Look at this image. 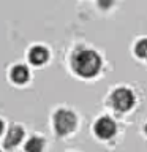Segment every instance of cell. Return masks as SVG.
<instances>
[{
    "mask_svg": "<svg viewBox=\"0 0 147 152\" xmlns=\"http://www.w3.org/2000/svg\"><path fill=\"white\" fill-rule=\"evenodd\" d=\"M71 66L76 75L82 78H93L101 68V57L92 49L78 48L71 56Z\"/></svg>",
    "mask_w": 147,
    "mask_h": 152,
    "instance_id": "1",
    "label": "cell"
},
{
    "mask_svg": "<svg viewBox=\"0 0 147 152\" xmlns=\"http://www.w3.org/2000/svg\"><path fill=\"white\" fill-rule=\"evenodd\" d=\"M109 103L111 106L119 113H127L130 111L135 104V95L130 89L127 87H120V89H116L109 98Z\"/></svg>",
    "mask_w": 147,
    "mask_h": 152,
    "instance_id": "2",
    "label": "cell"
},
{
    "mask_svg": "<svg viewBox=\"0 0 147 152\" xmlns=\"http://www.w3.org/2000/svg\"><path fill=\"white\" fill-rule=\"evenodd\" d=\"M76 127V116L68 109H59L54 116V128L57 135H68Z\"/></svg>",
    "mask_w": 147,
    "mask_h": 152,
    "instance_id": "3",
    "label": "cell"
},
{
    "mask_svg": "<svg viewBox=\"0 0 147 152\" xmlns=\"http://www.w3.org/2000/svg\"><path fill=\"white\" fill-rule=\"evenodd\" d=\"M116 132H117V125L111 117H101L97 121V124H95V133H97V136H100L101 140H109V138H112L116 135Z\"/></svg>",
    "mask_w": 147,
    "mask_h": 152,
    "instance_id": "4",
    "label": "cell"
},
{
    "mask_svg": "<svg viewBox=\"0 0 147 152\" xmlns=\"http://www.w3.org/2000/svg\"><path fill=\"white\" fill-rule=\"evenodd\" d=\"M24 138V130L21 127H17V125H14V127H11L8 130V133H7V136H5V147L7 149H13V147H16L19 142H21V140Z\"/></svg>",
    "mask_w": 147,
    "mask_h": 152,
    "instance_id": "5",
    "label": "cell"
},
{
    "mask_svg": "<svg viewBox=\"0 0 147 152\" xmlns=\"http://www.w3.org/2000/svg\"><path fill=\"white\" fill-rule=\"evenodd\" d=\"M47 57H49L47 49L43 46H35L30 49V52H28V60H30L33 65H43L47 60Z\"/></svg>",
    "mask_w": 147,
    "mask_h": 152,
    "instance_id": "6",
    "label": "cell"
},
{
    "mask_svg": "<svg viewBox=\"0 0 147 152\" xmlns=\"http://www.w3.org/2000/svg\"><path fill=\"white\" fill-rule=\"evenodd\" d=\"M28 76H30V73H28V68H27L25 65H16V66H13V70H11V79L16 84L27 83Z\"/></svg>",
    "mask_w": 147,
    "mask_h": 152,
    "instance_id": "7",
    "label": "cell"
},
{
    "mask_svg": "<svg viewBox=\"0 0 147 152\" xmlns=\"http://www.w3.org/2000/svg\"><path fill=\"white\" fill-rule=\"evenodd\" d=\"M44 147V141L40 136H32L25 142V152H41Z\"/></svg>",
    "mask_w": 147,
    "mask_h": 152,
    "instance_id": "8",
    "label": "cell"
},
{
    "mask_svg": "<svg viewBox=\"0 0 147 152\" xmlns=\"http://www.w3.org/2000/svg\"><path fill=\"white\" fill-rule=\"evenodd\" d=\"M135 51H136V56L138 57H147V38L136 43Z\"/></svg>",
    "mask_w": 147,
    "mask_h": 152,
    "instance_id": "9",
    "label": "cell"
},
{
    "mask_svg": "<svg viewBox=\"0 0 147 152\" xmlns=\"http://www.w3.org/2000/svg\"><path fill=\"white\" fill-rule=\"evenodd\" d=\"M97 2H98V7H100V8L108 10V8H111V7H112L114 0H97Z\"/></svg>",
    "mask_w": 147,
    "mask_h": 152,
    "instance_id": "10",
    "label": "cell"
},
{
    "mask_svg": "<svg viewBox=\"0 0 147 152\" xmlns=\"http://www.w3.org/2000/svg\"><path fill=\"white\" fill-rule=\"evenodd\" d=\"M3 127H5V125H3V122L0 121V135H2V132H3Z\"/></svg>",
    "mask_w": 147,
    "mask_h": 152,
    "instance_id": "11",
    "label": "cell"
},
{
    "mask_svg": "<svg viewBox=\"0 0 147 152\" xmlns=\"http://www.w3.org/2000/svg\"><path fill=\"white\" fill-rule=\"evenodd\" d=\"M146 133H147V125H146Z\"/></svg>",
    "mask_w": 147,
    "mask_h": 152,
    "instance_id": "12",
    "label": "cell"
}]
</instances>
